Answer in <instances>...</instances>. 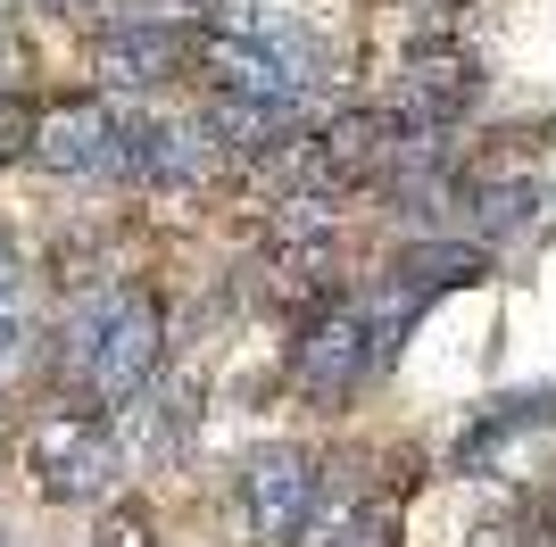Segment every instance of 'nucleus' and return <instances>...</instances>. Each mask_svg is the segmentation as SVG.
<instances>
[{
	"mask_svg": "<svg viewBox=\"0 0 556 547\" xmlns=\"http://www.w3.org/2000/svg\"><path fill=\"white\" fill-rule=\"evenodd\" d=\"M374 373H391V365H382V341H374L366 298L332 291L325 307H307L300 341H291V382L307 390V407H316V415H349V398H357Z\"/></svg>",
	"mask_w": 556,
	"mask_h": 547,
	"instance_id": "f257e3e1",
	"label": "nucleus"
},
{
	"mask_svg": "<svg viewBox=\"0 0 556 547\" xmlns=\"http://www.w3.org/2000/svg\"><path fill=\"white\" fill-rule=\"evenodd\" d=\"M316 506H325V473H316V456H307V448L266 440V448L241 456V514H250V531H257L266 547L307 539Z\"/></svg>",
	"mask_w": 556,
	"mask_h": 547,
	"instance_id": "f03ea898",
	"label": "nucleus"
},
{
	"mask_svg": "<svg viewBox=\"0 0 556 547\" xmlns=\"http://www.w3.org/2000/svg\"><path fill=\"white\" fill-rule=\"evenodd\" d=\"M34 481L50 506H100L125 481V448L109 440L100 415H50L34 432Z\"/></svg>",
	"mask_w": 556,
	"mask_h": 547,
	"instance_id": "7ed1b4c3",
	"label": "nucleus"
},
{
	"mask_svg": "<svg viewBox=\"0 0 556 547\" xmlns=\"http://www.w3.org/2000/svg\"><path fill=\"white\" fill-rule=\"evenodd\" d=\"M159 365H166V307L150 291H125L100 348H92V365H84V390L109 398V407H134L141 390L159 382Z\"/></svg>",
	"mask_w": 556,
	"mask_h": 547,
	"instance_id": "20e7f679",
	"label": "nucleus"
},
{
	"mask_svg": "<svg viewBox=\"0 0 556 547\" xmlns=\"http://www.w3.org/2000/svg\"><path fill=\"white\" fill-rule=\"evenodd\" d=\"M191 59H200V42H191L175 17H150V9L116 17L109 34H100V50H92L100 84H116V91H150V84H166V75H184Z\"/></svg>",
	"mask_w": 556,
	"mask_h": 547,
	"instance_id": "39448f33",
	"label": "nucleus"
},
{
	"mask_svg": "<svg viewBox=\"0 0 556 547\" xmlns=\"http://www.w3.org/2000/svg\"><path fill=\"white\" fill-rule=\"evenodd\" d=\"M208 158H216L208 125L125 116V133H116V175H125V182H150V191H191V182L208 175Z\"/></svg>",
	"mask_w": 556,
	"mask_h": 547,
	"instance_id": "423d86ee",
	"label": "nucleus"
},
{
	"mask_svg": "<svg viewBox=\"0 0 556 547\" xmlns=\"http://www.w3.org/2000/svg\"><path fill=\"white\" fill-rule=\"evenodd\" d=\"M490 75L465 59L457 42H416L407 50V75H399V116H424V125H465L482 109Z\"/></svg>",
	"mask_w": 556,
	"mask_h": 547,
	"instance_id": "0eeeda50",
	"label": "nucleus"
},
{
	"mask_svg": "<svg viewBox=\"0 0 556 547\" xmlns=\"http://www.w3.org/2000/svg\"><path fill=\"white\" fill-rule=\"evenodd\" d=\"M116 133H125V116H109L100 100H67V109L42 116L34 166H50V175H116Z\"/></svg>",
	"mask_w": 556,
	"mask_h": 547,
	"instance_id": "6e6552de",
	"label": "nucleus"
},
{
	"mask_svg": "<svg viewBox=\"0 0 556 547\" xmlns=\"http://www.w3.org/2000/svg\"><path fill=\"white\" fill-rule=\"evenodd\" d=\"M556 423V382H532V390H507V398H490L473 423H465V440H457V473H473L482 481L490 473V456L507 448V440H523V432H548Z\"/></svg>",
	"mask_w": 556,
	"mask_h": 547,
	"instance_id": "1a4fd4ad",
	"label": "nucleus"
},
{
	"mask_svg": "<svg viewBox=\"0 0 556 547\" xmlns=\"http://www.w3.org/2000/svg\"><path fill=\"white\" fill-rule=\"evenodd\" d=\"M382 274L424 298H441V291H465V282H490V241H407Z\"/></svg>",
	"mask_w": 556,
	"mask_h": 547,
	"instance_id": "9d476101",
	"label": "nucleus"
},
{
	"mask_svg": "<svg viewBox=\"0 0 556 547\" xmlns=\"http://www.w3.org/2000/svg\"><path fill=\"white\" fill-rule=\"evenodd\" d=\"M540 207H548V191L532 175H465V216L482 241H523L540 225Z\"/></svg>",
	"mask_w": 556,
	"mask_h": 547,
	"instance_id": "9b49d317",
	"label": "nucleus"
},
{
	"mask_svg": "<svg viewBox=\"0 0 556 547\" xmlns=\"http://www.w3.org/2000/svg\"><path fill=\"white\" fill-rule=\"evenodd\" d=\"M34 133H42V116L25 109L17 91H0V166H9V158H34Z\"/></svg>",
	"mask_w": 556,
	"mask_h": 547,
	"instance_id": "f8f14e48",
	"label": "nucleus"
},
{
	"mask_svg": "<svg viewBox=\"0 0 556 547\" xmlns=\"http://www.w3.org/2000/svg\"><path fill=\"white\" fill-rule=\"evenodd\" d=\"M150 539H159V531H150V514H141V506H116L109 523H100L92 547H150Z\"/></svg>",
	"mask_w": 556,
	"mask_h": 547,
	"instance_id": "ddd939ff",
	"label": "nucleus"
},
{
	"mask_svg": "<svg viewBox=\"0 0 556 547\" xmlns=\"http://www.w3.org/2000/svg\"><path fill=\"white\" fill-rule=\"evenodd\" d=\"M465 547H523V531L515 523H482V531H465Z\"/></svg>",
	"mask_w": 556,
	"mask_h": 547,
	"instance_id": "4468645a",
	"label": "nucleus"
},
{
	"mask_svg": "<svg viewBox=\"0 0 556 547\" xmlns=\"http://www.w3.org/2000/svg\"><path fill=\"white\" fill-rule=\"evenodd\" d=\"M17 67V42H9V25H0V75Z\"/></svg>",
	"mask_w": 556,
	"mask_h": 547,
	"instance_id": "2eb2a0df",
	"label": "nucleus"
},
{
	"mask_svg": "<svg viewBox=\"0 0 556 547\" xmlns=\"http://www.w3.org/2000/svg\"><path fill=\"white\" fill-rule=\"evenodd\" d=\"M42 9H92V0H42Z\"/></svg>",
	"mask_w": 556,
	"mask_h": 547,
	"instance_id": "dca6fc26",
	"label": "nucleus"
},
{
	"mask_svg": "<svg viewBox=\"0 0 556 547\" xmlns=\"http://www.w3.org/2000/svg\"><path fill=\"white\" fill-rule=\"evenodd\" d=\"M0 547H9V539H0Z\"/></svg>",
	"mask_w": 556,
	"mask_h": 547,
	"instance_id": "f3484780",
	"label": "nucleus"
},
{
	"mask_svg": "<svg viewBox=\"0 0 556 547\" xmlns=\"http://www.w3.org/2000/svg\"><path fill=\"white\" fill-rule=\"evenodd\" d=\"M548 207H556V200H548Z\"/></svg>",
	"mask_w": 556,
	"mask_h": 547,
	"instance_id": "a211bd4d",
	"label": "nucleus"
}]
</instances>
